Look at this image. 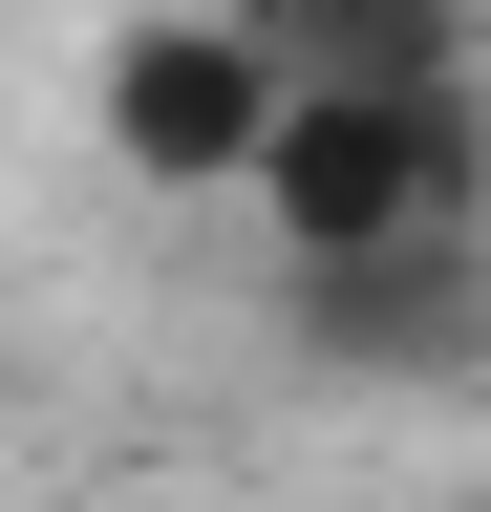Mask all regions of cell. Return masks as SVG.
<instances>
[{"instance_id": "6da1fadb", "label": "cell", "mask_w": 491, "mask_h": 512, "mask_svg": "<svg viewBox=\"0 0 491 512\" xmlns=\"http://www.w3.org/2000/svg\"><path fill=\"white\" fill-rule=\"evenodd\" d=\"M235 192L278 214V256H299L321 299H342V278H406L427 235H470L491 107H470V64H299Z\"/></svg>"}, {"instance_id": "7a4b0ae2", "label": "cell", "mask_w": 491, "mask_h": 512, "mask_svg": "<svg viewBox=\"0 0 491 512\" xmlns=\"http://www.w3.org/2000/svg\"><path fill=\"white\" fill-rule=\"evenodd\" d=\"M86 128H107V171L129 192H235L257 171V128H278V43L235 22V0H129V22L86 43Z\"/></svg>"}, {"instance_id": "3957f363", "label": "cell", "mask_w": 491, "mask_h": 512, "mask_svg": "<svg viewBox=\"0 0 491 512\" xmlns=\"http://www.w3.org/2000/svg\"><path fill=\"white\" fill-rule=\"evenodd\" d=\"M214 512H278V491H214Z\"/></svg>"}]
</instances>
